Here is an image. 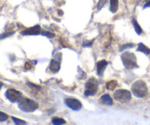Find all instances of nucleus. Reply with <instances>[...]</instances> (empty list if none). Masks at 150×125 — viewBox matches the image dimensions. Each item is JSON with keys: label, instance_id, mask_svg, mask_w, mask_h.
I'll return each mask as SVG.
<instances>
[{"label": "nucleus", "instance_id": "obj_1", "mask_svg": "<svg viewBox=\"0 0 150 125\" xmlns=\"http://www.w3.org/2000/svg\"><path fill=\"white\" fill-rule=\"evenodd\" d=\"M131 91L133 95L139 99L144 98L148 94L147 85L146 82L142 79L137 80L132 85Z\"/></svg>", "mask_w": 150, "mask_h": 125}, {"label": "nucleus", "instance_id": "obj_2", "mask_svg": "<svg viewBox=\"0 0 150 125\" xmlns=\"http://www.w3.org/2000/svg\"><path fill=\"white\" fill-rule=\"evenodd\" d=\"M121 59L123 65L127 69H134L139 68L137 58L134 53L125 51L121 55Z\"/></svg>", "mask_w": 150, "mask_h": 125}, {"label": "nucleus", "instance_id": "obj_3", "mask_svg": "<svg viewBox=\"0 0 150 125\" xmlns=\"http://www.w3.org/2000/svg\"><path fill=\"white\" fill-rule=\"evenodd\" d=\"M18 107L25 113H32L38 108V103L29 98H22L18 101Z\"/></svg>", "mask_w": 150, "mask_h": 125}, {"label": "nucleus", "instance_id": "obj_4", "mask_svg": "<svg viewBox=\"0 0 150 125\" xmlns=\"http://www.w3.org/2000/svg\"><path fill=\"white\" fill-rule=\"evenodd\" d=\"M99 88V82L95 77L89 78L85 85L84 95L86 96H92L97 94Z\"/></svg>", "mask_w": 150, "mask_h": 125}, {"label": "nucleus", "instance_id": "obj_5", "mask_svg": "<svg viewBox=\"0 0 150 125\" xmlns=\"http://www.w3.org/2000/svg\"><path fill=\"white\" fill-rule=\"evenodd\" d=\"M114 99L121 103H127L132 98L131 93L126 89H119L114 92Z\"/></svg>", "mask_w": 150, "mask_h": 125}, {"label": "nucleus", "instance_id": "obj_6", "mask_svg": "<svg viewBox=\"0 0 150 125\" xmlns=\"http://www.w3.org/2000/svg\"><path fill=\"white\" fill-rule=\"evenodd\" d=\"M4 96L11 103L18 102L22 98H23V94L21 91H17L13 88H9L6 91Z\"/></svg>", "mask_w": 150, "mask_h": 125}, {"label": "nucleus", "instance_id": "obj_7", "mask_svg": "<svg viewBox=\"0 0 150 125\" xmlns=\"http://www.w3.org/2000/svg\"><path fill=\"white\" fill-rule=\"evenodd\" d=\"M64 103L69 108L75 111H79L82 108V104L79 100L74 98H67L64 100Z\"/></svg>", "mask_w": 150, "mask_h": 125}, {"label": "nucleus", "instance_id": "obj_8", "mask_svg": "<svg viewBox=\"0 0 150 125\" xmlns=\"http://www.w3.org/2000/svg\"><path fill=\"white\" fill-rule=\"evenodd\" d=\"M41 27L40 25L37 24L35 26L29 27L25 30L21 32V35H37L40 34Z\"/></svg>", "mask_w": 150, "mask_h": 125}, {"label": "nucleus", "instance_id": "obj_9", "mask_svg": "<svg viewBox=\"0 0 150 125\" xmlns=\"http://www.w3.org/2000/svg\"><path fill=\"white\" fill-rule=\"evenodd\" d=\"M108 66V62L105 60H100L97 63V73L99 76H102L103 75L104 71Z\"/></svg>", "mask_w": 150, "mask_h": 125}, {"label": "nucleus", "instance_id": "obj_10", "mask_svg": "<svg viewBox=\"0 0 150 125\" xmlns=\"http://www.w3.org/2000/svg\"><path fill=\"white\" fill-rule=\"evenodd\" d=\"M60 60H58V59H52L51 60V63H50L49 65V69L53 73L56 74L59 71L60 69V66H61V63H60Z\"/></svg>", "mask_w": 150, "mask_h": 125}, {"label": "nucleus", "instance_id": "obj_11", "mask_svg": "<svg viewBox=\"0 0 150 125\" xmlns=\"http://www.w3.org/2000/svg\"><path fill=\"white\" fill-rule=\"evenodd\" d=\"M100 101L103 104H106V105L111 106L114 104V101H113L112 98L108 94H104V95H103L100 97Z\"/></svg>", "mask_w": 150, "mask_h": 125}, {"label": "nucleus", "instance_id": "obj_12", "mask_svg": "<svg viewBox=\"0 0 150 125\" xmlns=\"http://www.w3.org/2000/svg\"><path fill=\"white\" fill-rule=\"evenodd\" d=\"M119 7V0H110V11L112 13H117Z\"/></svg>", "mask_w": 150, "mask_h": 125}, {"label": "nucleus", "instance_id": "obj_13", "mask_svg": "<svg viewBox=\"0 0 150 125\" xmlns=\"http://www.w3.org/2000/svg\"><path fill=\"white\" fill-rule=\"evenodd\" d=\"M138 46H138V49H136V51L143 52L144 54H145L146 55H149L150 54V49L147 46H146L144 44H142V43H140V44H139Z\"/></svg>", "mask_w": 150, "mask_h": 125}, {"label": "nucleus", "instance_id": "obj_14", "mask_svg": "<svg viewBox=\"0 0 150 125\" xmlns=\"http://www.w3.org/2000/svg\"><path fill=\"white\" fill-rule=\"evenodd\" d=\"M132 24H133V27H134L135 31H136V32L137 33V35H140L142 32V27H141L140 25L139 24L137 21H136V19H133V20H132Z\"/></svg>", "mask_w": 150, "mask_h": 125}, {"label": "nucleus", "instance_id": "obj_15", "mask_svg": "<svg viewBox=\"0 0 150 125\" xmlns=\"http://www.w3.org/2000/svg\"><path fill=\"white\" fill-rule=\"evenodd\" d=\"M117 85V82L116 80H111L106 83V88L109 91H113L115 89Z\"/></svg>", "mask_w": 150, "mask_h": 125}, {"label": "nucleus", "instance_id": "obj_16", "mask_svg": "<svg viewBox=\"0 0 150 125\" xmlns=\"http://www.w3.org/2000/svg\"><path fill=\"white\" fill-rule=\"evenodd\" d=\"M52 124L55 125H59V124H66V121L64 119H61V118H53L52 119Z\"/></svg>", "mask_w": 150, "mask_h": 125}, {"label": "nucleus", "instance_id": "obj_17", "mask_svg": "<svg viewBox=\"0 0 150 125\" xmlns=\"http://www.w3.org/2000/svg\"><path fill=\"white\" fill-rule=\"evenodd\" d=\"M135 46V44H123L120 47V51H123L125 50H127L128 49H132Z\"/></svg>", "mask_w": 150, "mask_h": 125}, {"label": "nucleus", "instance_id": "obj_18", "mask_svg": "<svg viewBox=\"0 0 150 125\" xmlns=\"http://www.w3.org/2000/svg\"><path fill=\"white\" fill-rule=\"evenodd\" d=\"M11 119H12V120L13 121V122H14V123L16 124H17V125L26 124H27L26 121H25L18 119V118L14 117V116H11Z\"/></svg>", "mask_w": 150, "mask_h": 125}, {"label": "nucleus", "instance_id": "obj_19", "mask_svg": "<svg viewBox=\"0 0 150 125\" xmlns=\"http://www.w3.org/2000/svg\"><path fill=\"white\" fill-rule=\"evenodd\" d=\"M13 34H15V31H11V32H4V33L0 34V40H3L5 39V38H9L11 35H13Z\"/></svg>", "mask_w": 150, "mask_h": 125}, {"label": "nucleus", "instance_id": "obj_20", "mask_svg": "<svg viewBox=\"0 0 150 125\" xmlns=\"http://www.w3.org/2000/svg\"><path fill=\"white\" fill-rule=\"evenodd\" d=\"M107 1H108V0H99V1L98 3V5H97V9H98V11L101 10V9L106 4Z\"/></svg>", "mask_w": 150, "mask_h": 125}, {"label": "nucleus", "instance_id": "obj_21", "mask_svg": "<svg viewBox=\"0 0 150 125\" xmlns=\"http://www.w3.org/2000/svg\"><path fill=\"white\" fill-rule=\"evenodd\" d=\"M9 119V116L4 112L0 111V122L6 121Z\"/></svg>", "mask_w": 150, "mask_h": 125}, {"label": "nucleus", "instance_id": "obj_22", "mask_svg": "<svg viewBox=\"0 0 150 125\" xmlns=\"http://www.w3.org/2000/svg\"><path fill=\"white\" fill-rule=\"evenodd\" d=\"M41 34H42V35H44V36H46L47 38H53L55 37V34L52 33V32H48V31H42V32H41Z\"/></svg>", "mask_w": 150, "mask_h": 125}, {"label": "nucleus", "instance_id": "obj_23", "mask_svg": "<svg viewBox=\"0 0 150 125\" xmlns=\"http://www.w3.org/2000/svg\"><path fill=\"white\" fill-rule=\"evenodd\" d=\"M26 85H27L29 88H32L33 90H35V91H39V90H40V87L38 86V85H35V84L32 83V82H26Z\"/></svg>", "mask_w": 150, "mask_h": 125}, {"label": "nucleus", "instance_id": "obj_24", "mask_svg": "<svg viewBox=\"0 0 150 125\" xmlns=\"http://www.w3.org/2000/svg\"><path fill=\"white\" fill-rule=\"evenodd\" d=\"M94 40H91V41H88V40H83V43H82V46L83 47H91L92 45Z\"/></svg>", "mask_w": 150, "mask_h": 125}, {"label": "nucleus", "instance_id": "obj_25", "mask_svg": "<svg viewBox=\"0 0 150 125\" xmlns=\"http://www.w3.org/2000/svg\"><path fill=\"white\" fill-rule=\"evenodd\" d=\"M146 7H150V0L144 4V9L146 8Z\"/></svg>", "mask_w": 150, "mask_h": 125}, {"label": "nucleus", "instance_id": "obj_26", "mask_svg": "<svg viewBox=\"0 0 150 125\" xmlns=\"http://www.w3.org/2000/svg\"><path fill=\"white\" fill-rule=\"evenodd\" d=\"M3 86V83L1 82H0V90H1V87Z\"/></svg>", "mask_w": 150, "mask_h": 125}, {"label": "nucleus", "instance_id": "obj_27", "mask_svg": "<svg viewBox=\"0 0 150 125\" xmlns=\"http://www.w3.org/2000/svg\"><path fill=\"white\" fill-rule=\"evenodd\" d=\"M147 1H149V0H147Z\"/></svg>", "mask_w": 150, "mask_h": 125}]
</instances>
